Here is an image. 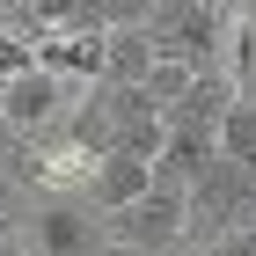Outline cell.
Returning <instances> with one entry per match:
<instances>
[{
	"label": "cell",
	"mask_w": 256,
	"mask_h": 256,
	"mask_svg": "<svg viewBox=\"0 0 256 256\" xmlns=\"http://www.w3.org/2000/svg\"><path fill=\"white\" fill-rule=\"evenodd\" d=\"M242 227H256V176L234 168L227 154H212L205 176L190 183V242H183V249L220 242V234H242Z\"/></svg>",
	"instance_id": "obj_1"
},
{
	"label": "cell",
	"mask_w": 256,
	"mask_h": 256,
	"mask_svg": "<svg viewBox=\"0 0 256 256\" xmlns=\"http://www.w3.org/2000/svg\"><path fill=\"white\" fill-rule=\"evenodd\" d=\"M102 242L110 249H183L190 242V190H146L124 212H102Z\"/></svg>",
	"instance_id": "obj_2"
},
{
	"label": "cell",
	"mask_w": 256,
	"mask_h": 256,
	"mask_svg": "<svg viewBox=\"0 0 256 256\" xmlns=\"http://www.w3.org/2000/svg\"><path fill=\"white\" fill-rule=\"evenodd\" d=\"M74 102H80V88H66L59 74L30 66V74H15L8 88H0V132H8V139H44V132L66 124Z\"/></svg>",
	"instance_id": "obj_3"
},
{
	"label": "cell",
	"mask_w": 256,
	"mask_h": 256,
	"mask_svg": "<svg viewBox=\"0 0 256 256\" xmlns=\"http://www.w3.org/2000/svg\"><path fill=\"white\" fill-rule=\"evenodd\" d=\"M30 249L37 256H102L110 242H102V212L88 205V198H44L37 220H30Z\"/></svg>",
	"instance_id": "obj_4"
},
{
	"label": "cell",
	"mask_w": 256,
	"mask_h": 256,
	"mask_svg": "<svg viewBox=\"0 0 256 256\" xmlns=\"http://www.w3.org/2000/svg\"><path fill=\"white\" fill-rule=\"evenodd\" d=\"M154 190V161L139 154H102L88 176H80V198L96 205V212H124V205H139V198Z\"/></svg>",
	"instance_id": "obj_5"
},
{
	"label": "cell",
	"mask_w": 256,
	"mask_h": 256,
	"mask_svg": "<svg viewBox=\"0 0 256 256\" xmlns=\"http://www.w3.org/2000/svg\"><path fill=\"white\" fill-rule=\"evenodd\" d=\"M154 30H110L102 37V80L110 88H146V74H154Z\"/></svg>",
	"instance_id": "obj_6"
},
{
	"label": "cell",
	"mask_w": 256,
	"mask_h": 256,
	"mask_svg": "<svg viewBox=\"0 0 256 256\" xmlns=\"http://www.w3.org/2000/svg\"><path fill=\"white\" fill-rule=\"evenodd\" d=\"M220 154L256 176V96H234V110L220 118Z\"/></svg>",
	"instance_id": "obj_7"
},
{
	"label": "cell",
	"mask_w": 256,
	"mask_h": 256,
	"mask_svg": "<svg viewBox=\"0 0 256 256\" xmlns=\"http://www.w3.org/2000/svg\"><path fill=\"white\" fill-rule=\"evenodd\" d=\"M190 80H198V66H183V59H154V74H146V102H154V110H176Z\"/></svg>",
	"instance_id": "obj_8"
},
{
	"label": "cell",
	"mask_w": 256,
	"mask_h": 256,
	"mask_svg": "<svg viewBox=\"0 0 256 256\" xmlns=\"http://www.w3.org/2000/svg\"><path fill=\"white\" fill-rule=\"evenodd\" d=\"M102 30H146L154 22V0H96Z\"/></svg>",
	"instance_id": "obj_9"
},
{
	"label": "cell",
	"mask_w": 256,
	"mask_h": 256,
	"mask_svg": "<svg viewBox=\"0 0 256 256\" xmlns=\"http://www.w3.org/2000/svg\"><path fill=\"white\" fill-rule=\"evenodd\" d=\"M183 256H256V227H242V234H220V242H198V249Z\"/></svg>",
	"instance_id": "obj_10"
},
{
	"label": "cell",
	"mask_w": 256,
	"mask_h": 256,
	"mask_svg": "<svg viewBox=\"0 0 256 256\" xmlns=\"http://www.w3.org/2000/svg\"><path fill=\"white\" fill-rule=\"evenodd\" d=\"M0 256H37V249H30V242H15V234H8V242H0Z\"/></svg>",
	"instance_id": "obj_11"
},
{
	"label": "cell",
	"mask_w": 256,
	"mask_h": 256,
	"mask_svg": "<svg viewBox=\"0 0 256 256\" xmlns=\"http://www.w3.org/2000/svg\"><path fill=\"white\" fill-rule=\"evenodd\" d=\"M8 234H15V227H8V205H0V242H8Z\"/></svg>",
	"instance_id": "obj_12"
},
{
	"label": "cell",
	"mask_w": 256,
	"mask_h": 256,
	"mask_svg": "<svg viewBox=\"0 0 256 256\" xmlns=\"http://www.w3.org/2000/svg\"><path fill=\"white\" fill-rule=\"evenodd\" d=\"M220 8H234V0H220Z\"/></svg>",
	"instance_id": "obj_13"
}]
</instances>
